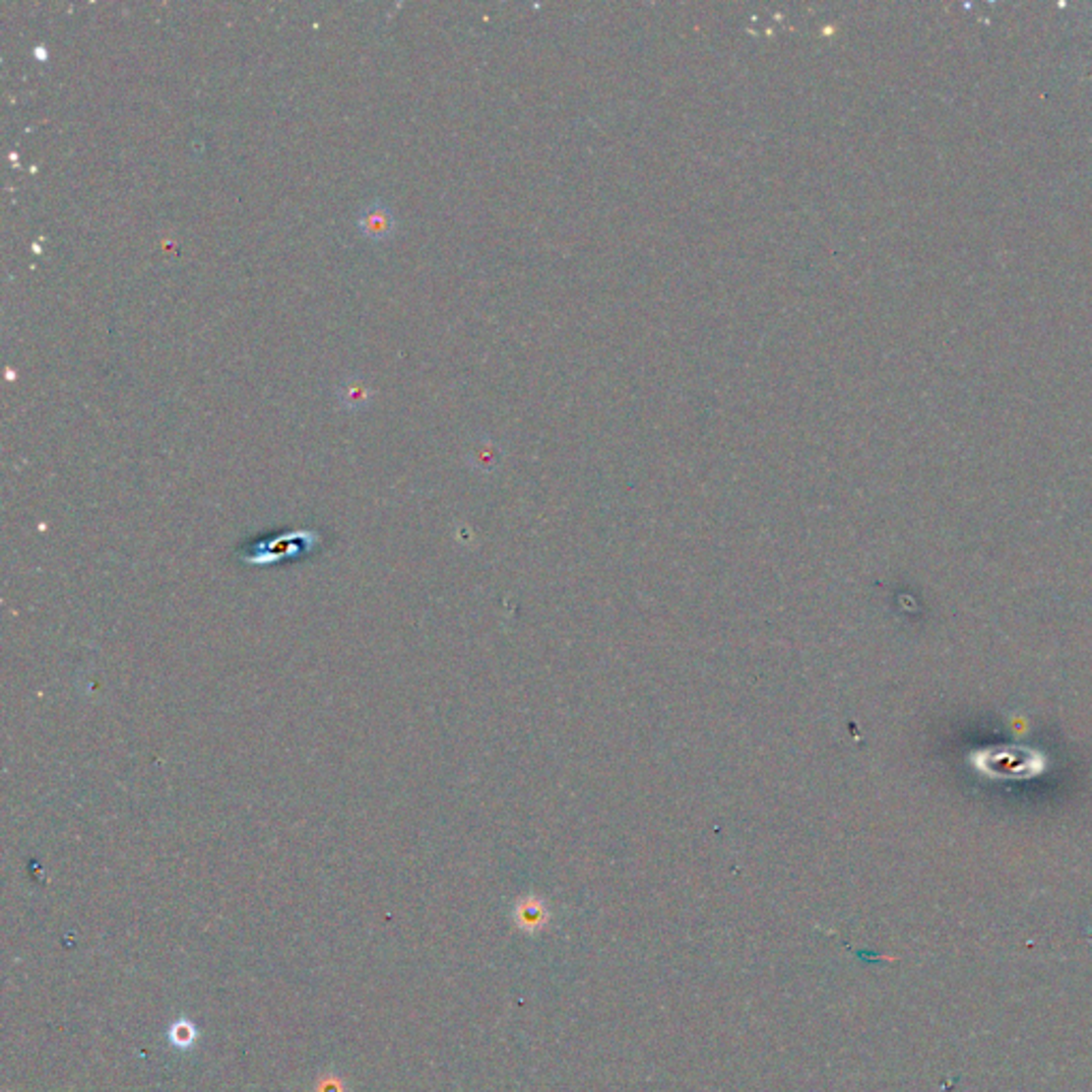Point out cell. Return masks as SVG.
I'll return each instance as SVG.
<instances>
[{
  "instance_id": "obj_1",
  "label": "cell",
  "mask_w": 1092,
  "mask_h": 1092,
  "mask_svg": "<svg viewBox=\"0 0 1092 1092\" xmlns=\"http://www.w3.org/2000/svg\"><path fill=\"white\" fill-rule=\"evenodd\" d=\"M358 226H361V230L369 239H384L391 235L395 221L391 210L384 208V205H371V208L363 210L361 218H358Z\"/></svg>"
},
{
  "instance_id": "obj_2",
  "label": "cell",
  "mask_w": 1092,
  "mask_h": 1092,
  "mask_svg": "<svg viewBox=\"0 0 1092 1092\" xmlns=\"http://www.w3.org/2000/svg\"><path fill=\"white\" fill-rule=\"evenodd\" d=\"M371 395L374 393H371L367 384L356 378H349L340 387V402L346 408H363L371 402Z\"/></svg>"
},
{
  "instance_id": "obj_3",
  "label": "cell",
  "mask_w": 1092,
  "mask_h": 1092,
  "mask_svg": "<svg viewBox=\"0 0 1092 1092\" xmlns=\"http://www.w3.org/2000/svg\"><path fill=\"white\" fill-rule=\"evenodd\" d=\"M197 1035H199V1033H197V1029H195V1024H192V1022L186 1020V1018H179L177 1022L171 1024V1029H169V1042H171L173 1048L188 1050V1048L195 1046Z\"/></svg>"
}]
</instances>
